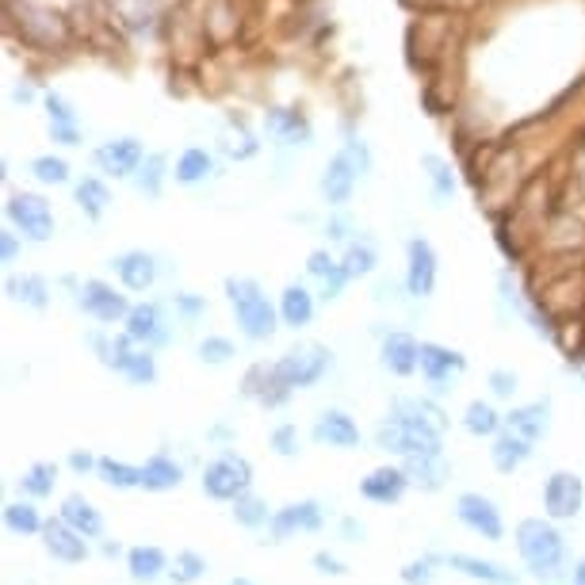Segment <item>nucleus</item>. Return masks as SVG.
Instances as JSON below:
<instances>
[{
	"label": "nucleus",
	"mask_w": 585,
	"mask_h": 585,
	"mask_svg": "<svg viewBox=\"0 0 585 585\" xmlns=\"http://www.w3.org/2000/svg\"><path fill=\"white\" fill-rule=\"evenodd\" d=\"M310 440H314L318 447H337V452H356V447L363 444V432L360 425H356V417L348 414V409H322L314 421V429H310Z\"/></svg>",
	"instance_id": "13"
},
{
	"label": "nucleus",
	"mask_w": 585,
	"mask_h": 585,
	"mask_svg": "<svg viewBox=\"0 0 585 585\" xmlns=\"http://www.w3.org/2000/svg\"><path fill=\"white\" fill-rule=\"evenodd\" d=\"M77 203L88 218H104V211H108V203H111V188L104 184L100 177H85L77 184Z\"/></svg>",
	"instance_id": "41"
},
{
	"label": "nucleus",
	"mask_w": 585,
	"mask_h": 585,
	"mask_svg": "<svg viewBox=\"0 0 585 585\" xmlns=\"http://www.w3.org/2000/svg\"><path fill=\"white\" fill-rule=\"evenodd\" d=\"M16 253H20V241H16V230L9 226V230L0 234V261L12 264V261H16Z\"/></svg>",
	"instance_id": "55"
},
{
	"label": "nucleus",
	"mask_w": 585,
	"mask_h": 585,
	"mask_svg": "<svg viewBox=\"0 0 585 585\" xmlns=\"http://www.w3.org/2000/svg\"><path fill=\"white\" fill-rule=\"evenodd\" d=\"M544 516L554 524H566V521H577L585 509V478L577 475V470H551V475L544 478Z\"/></svg>",
	"instance_id": "6"
},
{
	"label": "nucleus",
	"mask_w": 585,
	"mask_h": 585,
	"mask_svg": "<svg viewBox=\"0 0 585 585\" xmlns=\"http://www.w3.org/2000/svg\"><path fill=\"white\" fill-rule=\"evenodd\" d=\"M4 215H9L12 230H20L27 241H50L55 238V211L43 195L35 192H12L4 203Z\"/></svg>",
	"instance_id": "9"
},
{
	"label": "nucleus",
	"mask_w": 585,
	"mask_h": 585,
	"mask_svg": "<svg viewBox=\"0 0 585 585\" xmlns=\"http://www.w3.org/2000/svg\"><path fill=\"white\" fill-rule=\"evenodd\" d=\"M447 414L437 398L425 394H398L391 402V414L379 421L375 429V447L394 459H414V455H432L444 452V432H447Z\"/></svg>",
	"instance_id": "1"
},
{
	"label": "nucleus",
	"mask_w": 585,
	"mask_h": 585,
	"mask_svg": "<svg viewBox=\"0 0 585 585\" xmlns=\"http://www.w3.org/2000/svg\"><path fill=\"white\" fill-rule=\"evenodd\" d=\"M406 291L414 299H429L437 291V249L425 238H414L406 246Z\"/></svg>",
	"instance_id": "18"
},
{
	"label": "nucleus",
	"mask_w": 585,
	"mask_h": 585,
	"mask_svg": "<svg viewBox=\"0 0 585 585\" xmlns=\"http://www.w3.org/2000/svg\"><path fill=\"white\" fill-rule=\"evenodd\" d=\"M47 108H50V127H55V139L62 146H77L81 142V127H77V116L70 111V104L62 96H47Z\"/></svg>",
	"instance_id": "37"
},
{
	"label": "nucleus",
	"mask_w": 585,
	"mask_h": 585,
	"mask_svg": "<svg viewBox=\"0 0 585 585\" xmlns=\"http://www.w3.org/2000/svg\"><path fill=\"white\" fill-rule=\"evenodd\" d=\"M111 268H116L119 284H123L127 291H134V295H146L150 287L157 284V256L146 253V249H131V253H119L116 261H111Z\"/></svg>",
	"instance_id": "22"
},
{
	"label": "nucleus",
	"mask_w": 585,
	"mask_h": 585,
	"mask_svg": "<svg viewBox=\"0 0 585 585\" xmlns=\"http://www.w3.org/2000/svg\"><path fill=\"white\" fill-rule=\"evenodd\" d=\"M356 177H360V169L348 162V154L330 157V165H325V172H322L325 203H333V207H345V203L353 200V192H356Z\"/></svg>",
	"instance_id": "26"
},
{
	"label": "nucleus",
	"mask_w": 585,
	"mask_h": 585,
	"mask_svg": "<svg viewBox=\"0 0 585 585\" xmlns=\"http://www.w3.org/2000/svg\"><path fill=\"white\" fill-rule=\"evenodd\" d=\"M211 169H215V157H211L207 150L192 146V150H184V154H180L177 172H172V177H177L180 184H200V180L211 177Z\"/></svg>",
	"instance_id": "39"
},
{
	"label": "nucleus",
	"mask_w": 585,
	"mask_h": 585,
	"mask_svg": "<svg viewBox=\"0 0 585 585\" xmlns=\"http://www.w3.org/2000/svg\"><path fill=\"white\" fill-rule=\"evenodd\" d=\"M96 478H100L108 490H142V463H127L116 459V455H100V467H96Z\"/></svg>",
	"instance_id": "32"
},
{
	"label": "nucleus",
	"mask_w": 585,
	"mask_h": 585,
	"mask_svg": "<svg viewBox=\"0 0 585 585\" xmlns=\"http://www.w3.org/2000/svg\"><path fill=\"white\" fill-rule=\"evenodd\" d=\"M348 230H353V226H348L345 218H333V223H330V238L333 241H348Z\"/></svg>",
	"instance_id": "56"
},
{
	"label": "nucleus",
	"mask_w": 585,
	"mask_h": 585,
	"mask_svg": "<svg viewBox=\"0 0 585 585\" xmlns=\"http://www.w3.org/2000/svg\"><path fill=\"white\" fill-rule=\"evenodd\" d=\"M268 447H272V455H279V459H299V452H302L299 425H295V421L276 425V429L268 432Z\"/></svg>",
	"instance_id": "43"
},
{
	"label": "nucleus",
	"mask_w": 585,
	"mask_h": 585,
	"mask_svg": "<svg viewBox=\"0 0 585 585\" xmlns=\"http://www.w3.org/2000/svg\"><path fill=\"white\" fill-rule=\"evenodd\" d=\"M39 539H43V551H47L55 562H62V566H81V562L93 554V544H88L81 532H73L62 516L47 521V528H43Z\"/></svg>",
	"instance_id": "17"
},
{
	"label": "nucleus",
	"mask_w": 585,
	"mask_h": 585,
	"mask_svg": "<svg viewBox=\"0 0 585 585\" xmlns=\"http://www.w3.org/2000/svg\"><path fill=\"white\" fill-rule=\"evenodd\" d=\"M200 486L211 501H223V505H234L241 493L253 490V463L246 459L234 447H223L211 463H203L200 470Z\"/></svg>",
	"instance_id": "5"
},
{
	"label": "nucleus",
	"mask_w": 585,
	"mask_h": 585,
	"mask_svg": "<svg viewBox=\"0 0 585 585\" xmlns=\"http://www.w3.org/2000/svg\"><path fill=\"white\" fill-rule=\"evenodd\" d=\"M566 582H570V585H585V554L574 562V570H570V577H566Z\"/></svg>",
	"instance_id": "57"
},
{
	"label": "nucleus",
	"mask_w": 585,
	"mask_h": 585,
	"mask_svg": "<svg viewBox=\"0 0 585 585\" xmlns=\"http://www.w3.org/2000/svg\"><path fill=\"white\" fill-rule=\"evenodd\" d=\"M119 375H123L131 386H154L157 379H162V363H157V353H150V348H139V345H134L131 353H127V360H123V368H119Z\"/></svg>",
	"instance_id": "34"
},
{
	"label": "nucleus",
	"mask_w": 585,
	"mask_h": 585,
	"mask_svg": "<svg viewBox=\"0 0 585 585\" xmlns=\"http://www.w3.org/2000/svg\"><path fill=\"white\" fill-rule=\"evenodd\" d=\"M402 470L409 475L414 490L425 493H440L452 478V459L447 452H432V455H414V459H402Z\"/></svg>",
	"instance_id": "23"
},
{
	"label": "nucleus",
	"mask_w": 585,
	"mask_h": 585,
	"mask_svg": "<svg viewBox=\"0 0 585 585\" xmlns=\"http://www.w3.org/2000/svg\"><path fill=\"white\" fill-rule=\"evenodd\" d=\"M421 165H425V169H429V180H432V195H437V200H447V195L455 192L452 165H447L444 157H437V154H425V157H421Z\"/></svg>",
	"instance_id": "44"
},
{
	"label": "nucleus",
	"mask_w": 585,
	"mask_h": 585,
	"mask_svg": "<svg viewBox=\"0 0 585 585\" xmlns=\"http://www.w3.org/2000/svg\"><path fill=\"white\" fill-rule=\"evenodd\" d=\"M230 585H256L253 577H246V574H238V577H230Z\"/></svg>",
	"instance_id": "59"
},
{
	"label": "nucleus",
	"mask_w": 585,
	"mask_h": 585,
	"mask_svg": "<svg viewBox=\"0 0 585 585\" xmlns=\"http://www.w3.org/2000/svg\"><path fill=\"white\" fill-rule=\"evenodd\" d=\"M307 272H310V276H314V279H322V284H325V279L333 276V272H341V261H333V256L325 253V249H314V253L307 256Z\"/></svg>",
	"instance_id": "51"
},
{
	"label": "nucleus",
	"mask_w": 585,
	"mask_h": 585,
	"mask_svg": "<svg viewBox=\"0 0 585 585\" xmlns=\"http://www.w3.org/2000/svg\"><path fill=\"white\" fill-rule=\"evenodd\" d=\"M467 371V356L452 345H440V341H421V379L432 386V394L447 391L452 379H459Z\"/></svg>",
	"instance_id": "14"
},
{
	"label": "nucleus",
	"mask_w": 585,
	"mask_h": 585,
	"mask_svg": "<svg viewBox=\"0 0 585 585\" xmlns=\"http://www.w3.org/2000/svg\"><path fill=\"white\" fill-rule=\"evenodd\" d=\"M513 544H516V554H521L524 570H528L539 585L559 582L570 562L566 536H562L559 524L547 521V516H524L513 528Z\"/></svg>",
	"instance_id": "2"
},
{
	"label": "nucleus",
	"mask_w": 585,
	"mask_h": 585,
	"mask_svg": "<svg viewBox=\"0 0 585 585\" xmlns=\"http://www.w3.org/2000/svg\"><path fill=\"white\" fill-rule=\"evenodd\" d=\"M0 516H4V528H9L12 536H24V539L43 536V528H47V516L39 513V501H32V498L4 501Z\"/></svg>",
	"instance_id": "30"
},
{
	"label": "nucleus",
	"mask_w": 585,
	"mask_h": 585,
	"mask_svg": "<svg viewBox=\"0 0 585 585\" xmlns=\"http://www.w3.org/2000/svg\"><path fill=\"white\" fill-rule=\"evenodd\" d=\"M375 264H379V253H375V246H371V241H348L345 256H341V268H345L348 279L371 276V272H375Z\"/></svg>",
	"instance_id": "38"
},
{
	"label": "nucleus",
	"mask_w": 585,
	"mask_h": 585,
	"mask_svg": "<svg viewBox=\"0 0 585 585\" xmlns=\"http://www.w3.org/2000/svg\"><path fill=\"white\" fill-rule=\"evenodd\" d=\"M455 521H459L467 532H475V536H482L486 544H501V539H505V516H501V505L478 490H463L459 498H455Z\"/></svg>",
	"instance_id": "8"
},
{
	"label": "nucleus",
	"mask_w": 585,
	"mask_h": 585,
	"mask_svg": "<svg viewBox=\"0 0 585 585\" xmlns=\"http://www.w3.org/2000/svg\"><path fill=\"white\" fill-rule=\"evenodd\" d=\"M32 172L35 180H43V184H65L70 180V165L62 162V157H35L32 162Z\"/></svg>",
	"instance_id": "48"
},
{
	"label": "nucleus",
	"mask_w": 585,
	"mask_h": 585,
	"mask_svg": "<svg viewBox=\"0 0 585 585\" xmlns=\"http://www.w3.org/2000/svg\"><path fill=\"white\" fill-rule=\"evenodd\" d=\"M440 562H444L452 574L467 577V582H478V585H516L521 582L509 566H501V562H493V559H482V554L444 551L440 554Z\"/></svg>",
	"instance_id": "16"
},
{
	"label": "nucleus",
	"mask_w": 585,
	"mask_h": 585,
	"mask_svg": "<svg viewBox=\"0 0 585 585\" xmlns=\"http://www.w3.org/2000/svg\"><path fill=\"white\" fill-rule=\"evenodd\" d=\"M123 333L139 348L157 353V348H165L172 341V318L162 302H134L131 314H127V322H123Z\"/></svg>",
	"instance_id": "10"
},
{
	"label": "nucleus",
	"mask_w": 585,
	"mask_h": 585,
	"mask_svg": "<svg viewBox=\"0 0 585 585\" xmlns=\"http://www.w3.org/2000/svg\"><path fill=\"white\" fill-rule=\"evenodd\" d=\"M532 455H536V444H528V440L509 429L490 440V467L498 470V475H516Z\"/></svg>",
	"instance_id": "28"
},
{
	"label": "nucleus",
	"mask_w": 585,
	"mask_h": 585,
	"mask_svg": "<svg viewBox=\"0 0 585 585\" xmlns=\"http://www.w3.org/2000/svg\"><path fill=\"white\" fill-rule=\"evenodd\" d=\"M276 307H279V322H284L287 330H295V333L307 330V325L314 322V314H318L314 291H310V287H302V284H287Z\"/></svg>",
	"instance_id": "29"
},
{
	"label": "nucleus",
	"mask_w": 585,
	"mask_h": 585,
	"mask_svg": "<svg viewBox=\"0 0 585 585\" xmlns=\"http://www.w3.org/2000/svg\"><path fill=\"white\" fill-rule=\"evenodd\" d=\"M4 291L12 302H24L27 310H47L50 307V284L43 276H9Z\"/></svg>",
	"instance_id": "33"
},
{
	"label": "nucleus",
	"mask_w": 585,
	"mask_h": 585,
	"mask_svg": "<svg viewBox=\"0 0 585 585\" xmlns=\"http://www.w3.org/2000/svg\"><path fill=\"white\" fill-rule=\"evenodd\" d=\"M58 516H62L73 532H81L88 544H93V539H104V528H108V524H104V513L96 509V501H88L85 493H65Z\"/></svg>",
	"instance_id": "24"
},
{
	"label": "nucleus",
	"mask_w": 585,
	"mask_h": 585,
	"mask_svg": "<svg viewBox=\"0 0 585 585\" xmlns=\"http://www.w3.org/2000/svg\"><path fill=\"white\" fill-rule=\"evenodd\" d=\"M184 486V463L169 452H154L142 463V490L146 493H172Z\"/></svg>",
	"instance_id": "25"
},
{
	"label": "nucleus",
	"mask_w": 585,
	"mask_h": 585,
	"mask_svg": "<svg viewBox=\"0 0 585 585\" xmlns=\"http://www.w3.org/2000/svg\"><path fill=\"white\" fill-rule=\"evenodd\" d=\"M310 566H314L322 577H345V574H348L345 559H337V554H333V551H325V547H322V551H314V554H310Z\"/></svg>",
	"instance_id": "50"
},
{
	"label": "nucleus",
	"mask_w": 585,
	"mask_h": 585,
	"mask_svg": "<svg viewBox=\"0 0 585 585\" xmlns=\"http://www.w3.org/2000/svg\"><path fill=\"white\" fill-rule=\"evenodd\" d=\"M172 310H177L184 322H200V318L207 314V299H200V295H192V291H177L172 295Z\"/></svg>",
	"instance_id": "49"
},
{
	"label": "nucleus",
	"mask_w": 585,
	"mask_h": 585,
	"mask_svg": "<svg viewBox=\"0 0 585 585\" xmlns=\"http://www.w3.org/2000/svg\"><path fill=\"white\" fill-rule=\"evenodd\" d=\"M207 570H211L207 554L195 551V547H184V551L172 554L169 582L172 585H195V582H203V577H207Z\"/></svg>",
	"instance_id": "36"
},
{
	"label": "nucleus",
	"mask_w": 585,
	"mask_h": 585,
	"mask_svg": "<svg viewBox=\"0 0 585 585\" xmlns=\"http://www.w3.org/2000/svg\"><path fill=\"white\" fill-rule=\"evenodd\" d=\"M104 554H108V559H119V554H123V544H104Z\"/></svg>",
	"instance_id": "58"
},
{
	"label": "nucleus",
	"mask_w": 585,
	"mask_h": 585,
	"mask_svg": "<svg viewBox=\"0 0 585 585\" xmlns=\"http://www.w3.org/2000/svg\"><path fill=\"white\" fill-rule=\"evenodd\" d=\"M345 154H348V162H353L356 169H360V177L371 169V154H368V146H363V142H356V139H353V142H348V146H345Z\"/></svg>",
	"instance_id": "54"
},
{
	"label": "nucleus",
	"mask_w": 585,
	"mask_h": 585,
	"mask_svg": "<svg viewBox=\"0 0 585 585\" xmlns=\"http://www.w3.org/2000/svg\"><path fill=\"white\" fill-rule=\"evenodd\" d=\"M459 425H463V432H467V437H475V440H493V437H501V432H505V414H501V409L493 406V402L470 398L467 406H463Z\"/></svg>",
	"instance_id": "27"
},
{
	"label": "nucleus",
	"mask_w": 585,
	"mask_h": 585,
	"mask_svg": "<svg viewBox=\"0 0 585 585\" xmlns=\"http://www.w3.org/2000/svg\"><path fill=\"white\" fill-rule=\"evenodd\" d=\"M93 162L108 177H139V169L146 165V150H142L139 139H116V142H104L93 154Z\"/></svg>",
	"instance_id": "19"
},
{
	"label": "nucleus",
	"mask_w": 585,
	"mask_h": 585,
	"mask_svg": "<svg viewBox=\"0 0 585 585\" xmlns=\"http://www.w3.org/2000/svg\"><path fill=\"white\" fill-rule=\"evenodd\" d=\"M65 467H70L73 475H96V467H100V455H93L88 447H73V452L65 455Z\"/></svg>",
	"instance_id": "52"
},
{
	"label": "nucleus",
	"mask_w": 585,
	"mask_h": 585,
	"mask_svg": "<svg viewBox=\"0 0 585 585\" xmlns=\"http://www.w3.org/2000/svg\"><path fill=\"white\" fill-rule=\"evenodd\" d=\"M226 299H230L234 322H238V333L253 345H264V341L276 337L279 322V307L264 295V287L249 276H226Z\"/></svg>",
	"instance_id": "3"
},
{
	"label": "nucleus",
	"mask_w": 585,
	"mask_h": 585,
	"mask_svg": "<svg viewBox=\"0 0 585 585\" xmlns=\"http://www.w3.org/2000/svg\"><path fill=\"white\" fill-rule=\"evenodd\" d=\"M20 490H24V498H32V501L55 498V490H58V463H47V459L32 463V467L20 475Z\"/></svg>",
	"instance_id": "35"
},
{
	"label": "nucleus",
	"mask_w": 585,
	"mask_h": 585,
	"mask_svg": "<svg viewBox=\"0 0 585 585\" xmlns=\"http://www.w3.org/2000/svg\"><path fill=\"white\" fill-rule=\"evenodd\" d=\"M437 566H444L440 554H417V559L402 562L398 577H402V585H437V577H440Z\"/></svg>",
	"instance_id": "42"
},
{
	"label": "nucleus",
	"mask_w": 585,
	"mask_h": 585,
	"mask_svg": "<svg viewBox=\"0 0 585 585\" xmlns=\"http://www.w3.org/2000/svg\"><path fill=\"white\" fill-rule=\"evenodd\" d=\"M409 490H414V482L402 470V463H379L360 478V498L371 505H398Z\"/></svg>",
	"instance_id": "15"
},
{
	"label": "nucleus",
	"mask_w": 585,
	"mask_h": 585,
	"mask_svg": "<svg viewBox=\"0 0 585 585\" xmlns=\"http://www.w3.org/2000/svg\"><path fill=\"white\" fill-rule=\"evenodd\" d=\"M486 386H490V398L513 402L516 391H521V375H516L513 368H493L490 375H486Z\"/></svg>",
	"instance_id": "46"
},
{
	"label": "nucleus",
	"mask_w": 585,
	"mask_h": 585,
	"mask_svg": "<svg viewBox=\"0 0 585 585\" xmlns=\"http://www.w3.org/2000/svg\"><path fill=\"white\" fill-rule=\"evenodd\" d=\"M268 127H272V131H276L284 142H291V146H295V142H307V139H310L307 123H302V119L295 116V111H272V116H268Z\"/></svg>",
	"instance_id": "45"
},
{
	"label": "nucleus",
	"mask_w": 585,
	"mask_h": 585,
	"mask_svg": "<svg viewBox=\"0 0 585 585\" xmlns=\"http://www.w3.org/2000/svg\"><path fill=\"white\" fill-rule=\"evenodd\" d=\"M77 307L100 325H123L127 314H131L127 295L116 291L111 284H104V279H85V284H77Z\"/></svg>",
	"instance_id": "11"
},
{
	"label": "nucleus",
	"mask_w": 585,
	"mask_h": 585,
	"mask_svg": "<svg viewBox=\"0 0 585 585\" xmlns=\"http://www.w3.org/2000/svg\"><path fill=\"white\" fill-rule=\"evenodd\" d=\"M325 528V505L318 498H299V501H287L284 509H276L268 524V539L264 544L279 547L295 536H314V532Z\"/></svg>",
	"instance_id": "7"
},
{
	"label": "nucleus",
	"mask_w": 585,
	"mask_h": 585,
	"mask_svg": "<svg viewBox=\"0 0 585 585\" xmlns=\"http://www.w3.org/2000/svg\"><path fill=\"white\" fill-rule=\"evenodd\" d=\"M230 516H234V524H238V528H246V532H268L276 509L268 505V498H261L256 490H249L230 505Z\"/></svg>",
	"instance_id": "31"
},
{
	"label": "nucleus",
	"mask_w": 585,
	"mask_h": 585,
	"mask_svg": "<svg viewBox=\"0 0 585 585\" xmlns=\"http://www.w3.org/2000/svg\"><path fill=\"white\" fill-rule=\"evenodd\" d=\"M195 356H200V363H207V368H226V363H234V356H238V345H234L230 337H223V333H207V337L195 345Z\"/></svg>",
	"instance_id": "40"
},
{
	"label": "nucleus",
	"mask_w": 585,
	"mask_h": 585,
	"mask_svg": "<svg viewBox=\"0 0 585 585\" xmlns=\"http://www.w3.org/2000/svg\"><path fill=\"white\" fill-rule=\"evenodd\" d=\"M272 371H276V379L291 394L310 391V386H318L333 371V348L318 345V341H302V345L287 348L284 356H276V360H272Z\"/></svg>",
	"instance_id": "4"
},
{
	"label": "nucleus",
	"mask_w": 585,
	"mask_h": 585,
	"mask_svg": "<svg viewBox=\"0 0 585 585\" xmlns=\"http://www.w3.org/2000/svg\"><path fill=\"white\" fill-rule=\"evenodd\" d=\"M505 429L524 437L528 444L547 440V432H551V398H532V402H521V406H509Z\"/></svg>",
	"instance_id": "20"
},
{
	"label": "nucleus",
	"mask_w": 585,
	"mask_h": 585,
	"mask_svg": "<svg viewBox=\"0 0 585 585\" xmlns=\"http://www.w3.org/2000/svg\"><path fill=\"white\" fill-rule=\"evenodd\" d=\"M341 539L345 544H363L368 539V524L356 521V516H341Z\"/></svg>",
	"instance_id": "53"
},
{
	"label": "nucleus",
	"mask_w": 585,
	"mask_h": 585,
	"mask_svg": "<svg viewBox=\"0 0 585 585\" xmlns=\"http://www.w3.org/2000/svg\"><path fill=\"white\" fill-rule=\"evenodd\" d=\"M134 184H139V192H146V195H162V184H165V154L146 157V165H142L139 177H134Z\"/></svg>",
	"instance_id": "47"
},
{
	"label": "nucleus",
	"mask_w": 585,
	"mask_h": 585,
	"mask_svg": "<svg viewBox=\"0 0 585 585\" xmlns=\"http://www.w3.org/2000/svg\"><path fill=\"white\" fill-rule=\"evenodd\" d=\"M379 368L394 379H414L421 371V341L406 330H391L379 337Z\"/></svg>",
	"instance_id": "12"
},
{
	"label": "nucleus",
	"mask_w": 585,
	"mask_h": 585,
	"mask_svg": "<svg viewBox=\"0 0 585 585\" xmlns=\"http://www.w3.org/2000/svg\"><path fill=\"white\" fill-rule=\"evenodd\" d=\"M169 551L157 544H134L131 551H127V574H131L134 585H157L169 577Z\"/></svg>",
	"instance_id": "21"
}]
</instances>
